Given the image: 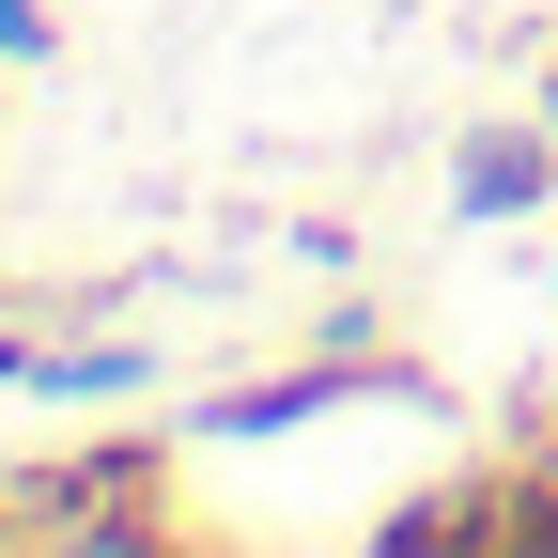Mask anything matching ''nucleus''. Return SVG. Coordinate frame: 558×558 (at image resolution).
Wrapping results in <instances>:
<instances>
[{
	"label": "nucleus",
	"mask_w": 558,
	"mask_h": 558,
	"mask_svg": "<svg viewBox=\"0 0 558 558\" xmlns=\"http://www.w3.org/2000/svg\"><path fill=\"white\" fill-rule=\"evenodd\" d=\"M186 543V435H78L0 465V558H156Z\"/></svg>",
	"instance_id": "f257e3e1"
},
{
	"label": "nucleus",
	"mask_w": 558,
	"mask_h": 558,
	"mask_svg": "<svg viewBox=\"0 0 558 558\" xmlns=\"http://www.w3.org/2000/svg\"><path fill=\"white\" fill-rule=\"evenodd\" d=\"M388 388L418 403L435 373L388 357L373 326H341L326 357H279V373H218V388H186V403H171V435H186V450H264V435H311V418H341V403H388Z\"/></svg>",
	"instance_id": "f03ea898"
},
{
	"label": "nucleus",
	"mask_w": 558,
	"mask_h": 558,
	"mask_svg": "<svg viewBox=\"0 0 558 558\" xmlns=\"http://www.w3.org/2000/svg\"><path fill=\"white\" fill-rule=\"evenodd\" d=\"M543 202H558V124L543 109H497V124L450 140V218L465 233H512V218H543Z\"/></svg>",
	"instance_id": "7ed1b4c3"
},
{
	"label": "nucleus",
	"mask_w": 558,
	"mask_h": 558,
	"mask_svg": "<svg viewBox=\"0 0 558 558\" xmlns=\"http://www.w3.org/2000/svg\"><path fill=\"white\" fill-rule=\"evenodd\" d=\"M373 543H388V558H481V465H450V481H418V497H388Z\"/></svg>",
	"instance_id": "20e7f679"
},
{
	"label": "nucleus",
	"mask_w": 558,
	"mask_h": 558,
	"mask_svg": "<svg viewBox=\"0 0 558 558\" xmlns=\"http://www.w3.org/2000/svg\"><path fill=\"white\" fill-rule=\"evenodd\" d=\"M156 357H140V341H47V373L32 388H62V403H109V388H140Z\"/></svg>",
	"instance_id": "39448f33"
},
{
	"label": "nucleus",
	"mask_w": 558,
	"mask_h": 558,
	"mask_svg": "<svg viewBox=\"0 0 558 558\" xmlns=\"http://www.w3.org/2000/svg\"><path fill=\"white\" fill-rule=\"evenodd\" d=\"M62 62V0H0V78H47Z\"/></svg>",
	"instance_id": "423d86ee"
},
{
	"label": "nucleus",
	"mask_w": 558,
	"mask_h": 558,
	"mask_svg": "<svg viewBox=\"0 0 558 558\" xmlns=\"http://www.w3.org/2000/svg\"><path fill=\"white\" fill-rule=\"evenodd\" d=\"M527 109H543V124H558V47H543V94H527Z\"/></svg>",
	"instance_id": "0eeeda50"
},
{
	"label": "nucleus",
	"mask_w": 558,
	"mask_h": 558,
	"mask_svg": "<svg viewBox=\"0 0 558 558\" xmlns=\"http://www.w3.org/2000/svg\"><path fill=\"white\" fill-rule=\"evenodd\" d=\"M543 279H558V264H543Z\"/></svg>",
	"instance_id": "6e6552de"
}]
</instances>
